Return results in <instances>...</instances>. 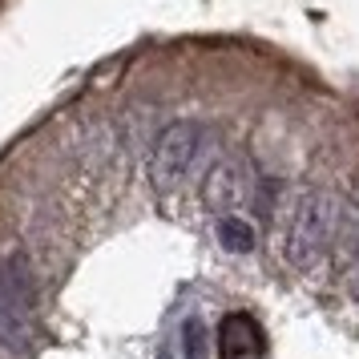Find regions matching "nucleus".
<instances>
[{"label": "nucleus", "mask_w": 359, "mask_h": 359, "mask_svg": "<svg viewBox=\"0 0 359 359\" xmlns=\"http://www.w3.org/2000/svg\"><path fill=\"white\" fill-rule=\"evenodd\" d=\"M202 142H206V130L198 121H174V126H165L158 146H154V158H149V182H154V190L170 194L174 186H182V178L190 174L194 158L202 154Z\"/></svg>", "instance_id": "obj_2"}, {"label": "nucleus", "mask_w": 359, "mask_h": 359, "mask_svg": "<svg viewBox=\"0 0 359 359\" xmlns=\"http://www.w3.org/2000/svg\"><path fill=\"white\" fill-rule=\"evenodd\" d=\"M182 351H186V359H210L206 323H202L198 315H190V319H186V327H182Z\"/></svg>", "instance_id": "obj_8"}, {"label": "nucleus", "mask_w": 359, "mask_h": 359, "mask_svg": "<svg viewBox=\"0 0 359 359\" xmlns=\"http://www.w3.org/2000/svg\"><path fill=\"white\" fill-rule=\"evenodd\" d=\"M0 299H8L20 311L36 307V271L25 250H8L0 259Z\"/></svg>", "instance_id": "obj_3"}, {"label": "nucleus", "mask_w": 359, "mask_h": 359, "mask_svg": "<svg viewBox=\"0 0 359 359\" xmlns=\"http://www.w3.org/2000/svg\"><path fill=\"white\" fill-rule=\"evenodd\" d=\"M246 190H250V178H246V165L238 162V158H222V162L206 174V202H210L214 210L238 206L246 198Z\"/></svg>", "instance_id": "obj_4"}, {"label": "nucleus", "mask_w": 359, "mask_h": 359, "mask_svg": "<svg viewBox=\"0 0 359 359\" xmlns=\"http://www.w3.org/2000/svg\"><path fill=\"white\" fill-rule=\"evenodd\" d=\"M218 243L226 246L230 255H250L255 250V222H246L238 214H222L218 218Z\"/></svg>", "instance_id": "obj_7"}, {"label": "nucleus", "mask_w": 359, "mask_h": 359, "mask_svg": "<svg viewBox=\"0 0 359 359\" xmlns=\"http://www.w3.org/2000/svg\"><path fill=\"white\" fill-rule=\"evenodd\" d=\"M335 226H339V210H335V198L327 190H307V194L294 202L291 226H287V238H283V255L294 266H311V262L323 259V250L335 238Z\"/></svg>", "instance_id": "obj_1"}, {"label": "nucleus", "mask_w": 359, "mask_h": 359, "mask_svg": "<svg viewBox=\"0 0 359 359\" xmlns=\"http://www.w3.org/2000/svg\"><path fill=\"white\" fill-rule=\"evenodd\" d=\"M29 347H33V319H29V311H20L8 299H0V351L25 355Z\"/></svg>", "instance_id": "obj_6"}, {"label": "nucleus", "mask_w": 359, "mask_h": 359, "mask_svg": "<svg viewBox=\"0 0 359 359\" xmlns=\"http://www.w3.org/2000/svg\"><path fill=\"white\" fill-rule=\"evenodd\" d=\"M218 355L222 359H243V355H255L259 347V327L250 323V315H226L222 327H218Z\"/></svg>", "instance_id": "obj_5"}]
</instances>
